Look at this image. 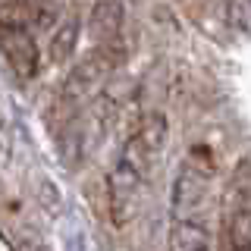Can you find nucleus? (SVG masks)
<instances>
[{"mask_svg":"<svg viewBox=\"0 0 251 251\" xmlns=\"http://www.w3.org/2000/svg\"><path fill=\"white\" fill-rule=\"evenodd\" d=\"M210 170L198 160H185L173 179V220H204L210 204Z\"/></svg>","mask_w":251,"mask_h":251,"instance_id":"obj_1","label":"nucleus"},{"mask_svg":"<svg viewBox=\"0 0 251 251\" xmlns=\"http://www.w3.org/2000/svg\"><path fill=\"white\" fill-rule=\"evenodd\" d=\"M145 173L135 170L129 160H123L113 167L107 179V188H110V214H113V223H129L135 217L138 204H141V185H145Z\"/></svg>","mask_w":251,"mask_h":251,"instance_id":"obj_2","label":"nucleus"},{"mask_svg":"<svg viewBox=\"0 0 251 251\" xmlns=\"http://www.w3.org/2000/svg\"><path fill=\"white\" fill-rule=\"evenodd\" d=\"M0 50H3V57L13 66L16 75H22V78L38 75L41 57H38V44H35V38L28 35V28L0 25Z\"/></svg>","mask_w":251,"mask_h":251,"instance_id":"obj_3","label":"nucleus"},{"mask_svg":"<svg viewBox=\"0 0 251 251\" xmlns=\"http://www.w3.org/2000/svg\"><path fill=\"white\" fill-rule=\"evenodd\" d=\"M170 251H214V232L204 220H173Z\"/></svg>","mask_w":251,"mask_h":251,"instance_id":"obj_4","label":"nucleus"},{"mask_svg":"<svg viewBox=\"0 0 251 251\" xmlns=\"http://www.w3.org/2000/svg\"><path fill=\"white\" fill-rule=\"evenodd\" d=\"M132 138L138 141V148L145 151L151 160H157L160 157V151L167 148V138H170V123L163 113H157V110H151V113H145L135 126V132H132Z\"/></svg>","mask_w":251,"mask_h":251,"instance_id":"obj_5","label":"nucleus"},{"mask_svg":"<svg viewBox=\"0 0 251 251\" xmlns=\"http://www.w3.org/2000/svg\"><path fill=\"white\" fill-rule=\"evenodd\" d=\"M91 38L98 44L113 41L123 35V3L120 0H98L91 6V19H88Z\"/></svg>","mask_w":251,"mask_h":251,"instance_id":"obj_6","label":"nucleus"},{"mask_svg":"<svg viewBox=\"0 0 251 251\" xmlns=\"http://www.w3.org/2000/svg\"><path fill=\"white\" fill-rule=\"evenodd\" d=\"M78 31H82V22L75 16L60 19V25L50 35V63H57V66L69 63V57L75 53V44H78Z\"/></svg>","mask_w":251,"mask_h":251,"instance_id":"obj_7","label":"nucleus"},{"mask_svg":"<svg viewBox=\"0 0 251 251\" xmlns=\"http://www.w3.org/2000/svg\"><path fill=\"white\" fill-rule=\"evenodd\" d=\"M226 22L239 35L251 38V0H229L226 3Z\"/></svg>","mask_w":251,"mask_h":251,"instance_id":"obj_8","label":"nucleus"},{"mask_svg":"<svg viewBox=\"0 0 251 251\" xmlns=\"http://www.w3.org/2000/svg\"><path fill=\"white\" fill-rule=\"evenodd\" d=\"M16 251H47V248H44V245H35V242H22Z\"/></svg>","mask_w":251,"mask_h":251,"instance_id":"obj_9","label":"nucleus"},{"mask_svg":"<svg viewBox=\"0 0 251 251\" xmlns=\"http://www.w3.org/2000/svg\"><path fill=\"white\" fill-rule=\"evenodd\" d=\"M0 251H16V248L10 245V242H6V239H3V235H0Z\"/></svg>","mask_w":251,"mask_h":251,"instance_id":"obj_10","label":"nucleus"},{"mask_svg":"<svg viewBox=\"0 0 251 251\" xmlns=\"http://www.w3.org/2000/svg\"><path fill=\"white\" fill-rule=\"evenodd\" d=\"M226 251H229V248H226Z\"/></svg>","mask_w":251,"mask_h":251,"instance_id":"obj_11","label":"nucleus"}]
</instances>
